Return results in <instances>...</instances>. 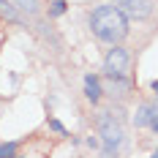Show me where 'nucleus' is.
<instances>
[{"instance_id": "f257e3e1", "label": "nucleus", "mask_w": 158, "mask_h": 158, "mask_svg": "<svg viewBox=\"0 0 158 158\" xmlns=\"http://www.w3.org/2000/svg\"><path fill=\"white\" fill-rule=\"evenodd\" d=\"M90 27L101 41L117 44L128 35V16L123 11H117L114 6H98L90 16Z\"/></svg>"}, {"instance_id": "f03ea898", "label": "nucleus", "mask_w": 158, "mask_h": 158, "mask_svg": "<svg viewBox=\"0 0 158 158\" xmlns=\"http://www.w3.org/2000/svg\"><path fill=\"white\" fill-rule=\"evenodd\" d=\"M98 134H101V144H104V153L106 156H114L120 147H123V126H120V120L106 112V114H101V120H98Z\"/></svg>"}, {"instance_id": "7ed1b4c3", "label": "nucleus", "mask_w": 158, "mask_h": 158, "mask_svg": "<svg viewBox=\"0 0 158 158\" xmlns=\"http://www.w3.org/2000/svg\"><path fill=\"white\" fill-rule=\"evenodd\" d=\"M104 71L112 79H123L128 71V52L126 49H112L106 55V60H104Z\"/></svg>"}, {"instance_id": "20e7f679", "label": "nucleus", "mask_w": 158, "mask_h": 158, "mask_svg": "<svg viewBox=\"0 0 158 158\" xmlns=\"http://www.w3.org/2000/svg\"><path fill=\"white\" fill-rule=\"evenodd\" d=\"M114 8L131 19H144L153 6H150V0H114Z\"/></svg>"}, {"instance_id": "39448f33", "label": "nucleus", "mask_w": 158, "mask_h": 158, "mask_svg": "<svg viewBox=\"0 0 158 158\" xmlns=\"http://www.w3.org/2000/svg\"><path fill=\"white\" fill-rule=\"evenodd\" d=\"M156 120H158V109H156V106H150V104L139 106L136 117H134V123H136V126H153Z\"/></svg>"}, {"instance_id": "423d86ee", "label": "nucleus", "mask_w": 158, "mask_h": 158, "mask_svg": "<svg viewBox=\"0 0 158 158\" xmlns=\"http://www.w3.org/2000/svg\"><path fill=\"white\" fill-rule=\"evenodd\" d=\"M85 95H87L90 101H98V98H101V85H98V79H95L93 74L85 77Z\"/></svg>"}, {"instance_id": "0eeeda50", "label": "nucleus", "mask_w": 158, "mask_h": 158, "mask_svg": "<svg viewBox=\"0 0 158 158\" xmlns=\"http://www.w3.org/2000/svg\"><path fill=\"white\" fill-rule=\"evenodd\" d=\"M16 156V144L14 142H3L0 144V158H14Z\"/></svg>"}, {"instance_id": "6e6552de", "label": "nucleus", "mask_w": 158, "mask_h": 158, "mask_svg": "<svg viewBox=\"0 0 158 158\" xmlns=\"http://www.w3.org/2000/svg\"><path fill=\"white\" fill-rule=\"evenodd\" d=\"M0 11L8 16V19H16V14H14V8H11V3H8V0H0Z\"/></svg>"}, {"instance_id": "1a4fd4ad", "label": "nucleus", "mask_w": 158, "mask_h": 158, "mask_svg": "<svg viewBox=\"0 0 158 158\" xmlns=\"http://www.w3.org/2000/svg\"><path fill=\"white\" fill-rule=\"evenodd\" d=\"M63 11H65V3H63V0H55V3H52V14H55V16H60Z\"/></svg>"}, {"instance_id": "9d476101", "label": "nucleus", "mask_w": 158, "mask_h": 158, "mask_svg": "<svg viewBox=\"0 0 158 158\" xmlns=\"http://www.w3.org/2000/svg\"><path fill=\"white\" fill-rule=\"evenodd\" d=\"M22 3V8H27V11H35V0H19Z\"/></svg>"}, {"instance_id": "9b49d317", "label": "nucleus", "mask_w": 158, "mask_h": 158, "mask_svg": "<svg viewBox=\"0 0 158 158\" xmlns=\"http://www.w3.org/2000/svg\"><path fill=\"white\" fill-rule=\"evenodd\" d=\"M49 128H52V131H57V134H65V128L60 126V123H57V120H52V123H49Z\"/></svg>"}, {"instance_id": "f8f14e48", "label": "nucleus", "mask_w": 158, "mask_h": 158, "mask_svg": "<svg viewBox=\"0 0 158 158\" xmlns=\"http://www.w3.org/2000/svg\"><path fill=\"white\" fill-rule=\"evenodd\" d=\"M153 90H156V93H158V79H156V82H153Z\"/></svg>"}, {"instance_id": "ddd939ff", "label": "nucleus", "mask_w": 158, "mask_h": 158, "mask_svg": "<svg viewBox=\"0 0 158 158\" xmlns=\"http://www.w3.org/2000/svg\"><path fill=\"white\" fill-rule=\"evenodd\" d=\"M150 158H158V150H156V153H153V156H150Z\"/></svg>"}]
</instances>
